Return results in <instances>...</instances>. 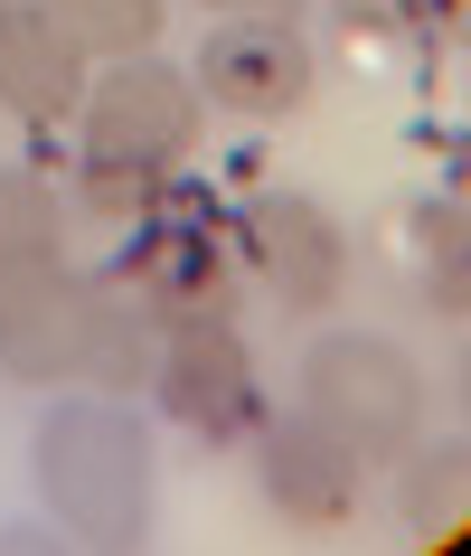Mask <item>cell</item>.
<instances>
[{
	"instance_id": "obj_16",
	"label": "cell",
	"mask_w": 471,
	"mask_h": 556,
	"mask_svg": "<svg viewBox=\"0 0 471 556\" xmlns=\"http://www.w3.org/2000/svg\"><path fill=\"white\" fill-rule=\"evenodd\" d=\"M340 10H349V0H340Z\"/></svg>"
},
{
	"instance_id": "obj_3",
	"label": "cell",
	"mask_w": 471,
	"mask_h": 556,
	"mask_svg": "<svg viewBox=\"0 0 471 556\" xmlns=\"http://www.w3.org/2000/svg\"><path fill=\"white\" fill-rule=\"evenodd\" d=\"M38 500L86 547H142L151 528V434L123 396H58L29 434Z\"/></svg>"
},
{
	"instance_id": "obj_4",
	"label": "cell",
	"mask_w": 471,
	"mask_h": 556,
	"mask_svg": "<svg viewBox=\"0 0 471 556\" xmlns=\"http://www.w3.org/2000/svg\"><path fill=\"white\" fill-rule=\"evenodd\" d=\"M293 406L311 425L349 443L358 463H396L406 443H424V415H434V387L396 340L378 330H321L293 368Z\"/></svg>"
},
{
	"instance_id": "obj_1",
	"label": "cell",
	"mask_w": 471,
	"mask_h": 556,
	"mask_svg": "<svg viewBox=\"0 0 471 556\" xmlns=\"http://www.w3.org/2000/svg\"><path fill=\"white\" fill-rule=\"evenodd\" d=\"M151 321L114 274H0V378L20 387H94V396H132L151 378Z\"/></svg>"
},
{
	"instance_id": "obj_10",
	"label": "cell",
	"mask_w": 471,
	"mask_h": 556,
	"mask_svg": "<svg viewBox=\"0 0 471 556\" xmlns=\"http://www.w3.org/2000/svg\"><path fill=\"white\" fill-rule=\"evenodd\" d=\"M86 48L48 20V0H0V114L20 123H76L86 104Z\"/></svg>"
},
{
	"instance_id": "obj_15",
	"label": "cell",
	"mask_w": 471,
	"mask_h": 556,
	"mask_svg": "<svg viewBox=\"0 0 471 556\" xmlns=\"http://www.w3.org/2000/svg\"><path fill=\"white\" fill-rule=\"evenodd\" d=\"M217 20H302V0H199Z\"/></svg>"
},
{
	"instance_id": "obj_11",
	"label": "cell",
	"mask_w": 471,
	"mask_h": 556,
	"mask_svg": "<svg viewBox=\"0 0 471 556\" xmlns=\"http://www.w3.org/2000/svg\"><path fill=\"white\" fill-rule=\"evenodd\" d=\"M66 264V199L38 170H0V274Z\"/></svg>"
},
{
	"instance_id": "obj_9",
	"label": "cell",
	"mask_w": 471,
	"mask_h": 556,
	"mask_svg": "<svg viewBox=\"0 0 471 556\" xmlns=\"http://www.w3.org/2000/svg\"><path fill=\"white\" fill-rule=\"evenodd\" d=\"M255 471H265L273 519H293V528H349L358 491H368V463H358L330 425H311L302 406L283 415V425H273V415L255 425Z\"/></svg>"
},
{
	"instance_id": "obj_6",
	"label": "cell",
	"mask_w": 471,
	"mask_h": 556,
	"mask_svg": "<svg viewBox=\"0 0 471 556\" xmlns=\"http://www.w3.org/2000/svg\"><path fill=\"white\" fill-rule=\"evenodd\" d=\"M142 387L199 443H255V425H265V378H255V350L236 340V321H161Z\"/></svg>"
},
{
	"instance_id": "obj_14",
	"label": "cell",
	"mask_w": 471,
	"mask_h": 556,
	"mask_svg": "<svg viewBox=\"0 0 471 556\" xmlns=\"http://www.w3.org/2000/svg\"><path fill=\"white\" fill-rule=\"evenodd\" d=\"M161 10H170V0H48V20H58L86 58H142L151 38H161Z\"/></svg>"
},
{
	"instance_id": "obj_7",
	"label": "cell",
	"mask_w": 471,
	"mask_h": 556,
	"mask_svg": "<svg viewBox=\"0 0 471 556\" xmlns=\"http://www.w3.org/2000/svg\"><path fill=\"white\" fill-rule=\"evenodd\" d=\"M236 255H245V274H255L293 321H321L330 302L349 293V236H340V217H330L321 199H293V189L245 199Z\"/></svg>"
},
{
	"instance_id": "obj_8",
	"label": "cell",
	"mask_w": 471,
	"mask_h": 556,
	"mask_svg": "<svg viewBox=\"0 0 471 556\" xmlns=\"http://www.w3.org/2000/svg\"><path fill=\"white\" fill-rule=\"evenodd\" d=\"M199 104L245 123H283L293 104H311V48H302V20H227L207 29L199 48Z\"/></svg>"
},
{
	"instance_id": "obj_2",
	"label": "cell",
	"mask_w": 471,
	"mask_h": 556,
	"mask_svg": "<svg viewBox=\"0 0 471 556\" xmlns=\"http://www.w3.org/2000/svg\"><path fill=\"white\" fill-rule=\"evenodd\" d=\"M199 86L142 58H104V76H86V104H76V132H86V170H76V207L104 217V227H132L161 207L189 151H199Z\"/></svg>"
},
{
	"instance_id": "obj_13",
	"label": "cell",
	"mask_w": 471,
	"mask_h": 556,
	"mask_svg": "<svg viewBox=\"0 0 471 556\" xmlns=\"http://www.w3.org/2000/svg\"><path fill=\"white\" fill-rule=\"evenodd\" d=\"M462 207L453 199H434V207H415V293L434 302V321L443 330H462V312H471V283H462Z\"/></svg>"
},
{
	"instance_id": "obj_12",
	"label": "cell",
	"mask_w": 471,
	"mask_h": 556,
	"mask_svg": "<svg viewBox=\"0 0 471 556\" xmlns=\"http://www.w3.org/2000/svg\"><path fill=\"white\" fill-rule=\"evenodd\" d=\"M396 463H406V528L424 538V547H434V538L453 547V538H462V500H471V443L443 434L434 453H424V443H406Z\"/></svg>"
},
{
	"instance_id": "obj_5",
	"label": "cell",
	"mask_w": 471,
	"mask_h": 556,
	"mask_svg": "<svg viewBox=\"0 0 471 556\" xmlns=\"http://www.w3.org/2000/svg\"><path fill=\"white\" fill-rule=\"evenodd\" d=\"M123 293L142 302L151 321H236V302H245V255H236V227H217L199 207L189 179L161 189L151 217H132L123 236V255L104 264Z\"/></svg>"
}]
</instances>
